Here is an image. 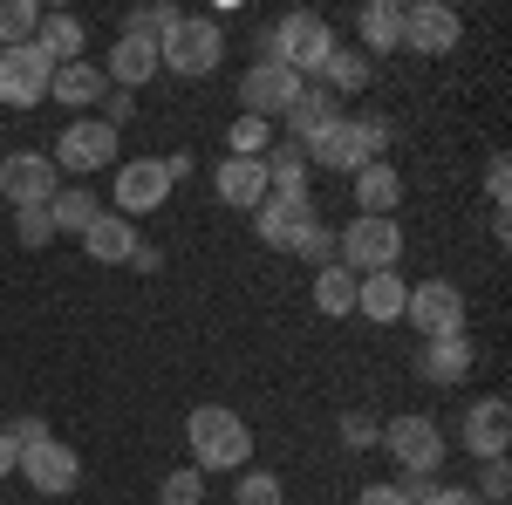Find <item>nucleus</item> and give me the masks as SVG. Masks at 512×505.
<instances>
[{"mask_svg":"<svg viewBox=\"0 0 512 505\" xmlns=\"http://www.w3.org/2000/svg\"><path fill=\"white\" fill-rule=\"evenodd\" d=\"M301 89H308V82L294 76V69H280V62H267V55H260V62L239 76V103H246V117L267 123V117H287V110L301 103Z\"/></svg>","mask_w":512,"mask_h":505,"instance_id":"9b49d317","label":"nucleus"},{"mask_svg":"<svg viewBox=\"0 0 512 505\" xmlns=\"http://www.w3.org/2000/svg\"><path fill=\"white\" fill-rule=\"evenodd\" d=\"M14 239H21L28 253H41V246L55 239V219H48V205H21V212H14Z\"/></svg>","mask_w":512,"mask_h":505,"instance_id":"c9c22d12","label":"nucleus"},{"mask_svg":"<svg viewBox=\"0 0 512 505\" xmlns=\"http://www.w3.org/2000/svg\"><path fill=\"white\" fill-rule=\"evenodd\" d=\"M267 151H274V130L260 117H239L233 137H226V157H267Z\"/></svg>","mask_w":512,"mask_h":505,"instance_id":"f704fd0d","label":"nucleus"},{"mask_svg":"<svg viewBox=\"0 0 512 505\" xmlns=\"http://www.w3.org/2000/svg\"><path fill=\"white\" fill-rule=\"evenodd\" d=\"M294 253H301V260H308V267H335V233H328V226H321V219H315V226H308V233H301V239H294Z\"/></svg>","mask_w":512,"mask_h":505,"instance_id":"4c0bfd02","label":"nucleus"},{"mask_svg":"<svg viewBox=\"0 0 512 505\" xmlns=\"http://www.w3.org/2000/svg\"><path fill=\"white\" fill-rule=\"evenodd\" d=\"M192 171H198V157H192V151H171V157H164V178H171V185H185Z\"/></svg>","mask_w":512,"mask_h":505,"instance_id":"c03bdc74","label":"nucleus"},{"mask_svg":"<svg viewBox=\"0 0 512 505\" xmlns=\"http://www.w3.org/2000/svg\"><path fill=\"white\" fill-rule=\"evenodd\" d=\"M205 499V471L198 465H178V471H164V485H158V505H198Z\"/></svg>","mask_w":512,"mask_h":505,"instance_id":"72a5a7b5","label":"nucleus"},{"mask_svg":"<svg viewBox=\"0 0 512 505\" xmlns=\"http://www.w3.org/2000/svg\"><path fill=\"white\" fill-rule=\"evenodd\" d=\"M48 157H55L62 185H69V178H76V185H89L96 171H117V164H123V137L103 117H76L62 137H55V151H48Z\"/></svg>","mask_w":512,"mask_h":505,"instance_id":"20e7f679","label":"nucleus"},{"mask_svg":"<svg viewBox=\"0 0 512 505\" xmlns=\"http://www.w3.org/2000/svg\"><path fill=\"white\" fill-rule=\"evenodd\" d=\"M355 505H417V499H410V485H403V478H376V485H362V492H355Z\"/></svg>","mask_w":512,"mask_h":505,"instance_id":"79ce46f5","label":"nucleus"},{"mask_svg":"<svg viewBox=\"0 0 512 505\" xmlns=\"http://www.w3.org/2000/svg\"><path fill=\"white\" fill-rule=\"evenodd\" d=\"M35 28H41V7H35V0H0V48L35 41Z\"/></svg>","mask_w":512,"mask_h":505,"instance_id":"2f4dec72","label":"nucleus"},{"mask_svg":"<svg viewBox=\"0 0 512 505\" xmlns=\"http://www.w3.org/2000/svg\"><path fill=\"white\" fill-rule=\"evenodd\" d=\"M403 321L424 335V342H444V335H465V294L451 280H417L410 301H403Z\"/></svg>","mask_w":512,"mask_h":505,"instance_id":"9d476101","label":"nucleus"},{"mask_svg":"<svg viewBox=\"0 0 512 505\" xmlns=\"http://www.w3.org/2000/svg\"><path fill=\"white\" fill-rule=\"evenodd\" d=\"M349 192H355V219H396V205H403V171L396 164H362L349 178Z\"/></svg>","mask_w":512,"mask_h":505,"instance_id":"a211bd4d","label":"nucleus"},{"mask_svg":"<svg viewBox=\"0 0 512 505\" xmlns=\"http://www.w3.org/2000/svg\"><path fill=\"white\" fill-rule=\"evenodd\" d=\"M403 301H410V280H403V273H362V280H355V314L376 321V328L403 321Z\"/></svg>","mask_w":512,"mask_h":505,"instance_id":"aec40b11","label":"nucleus"},{"mask_svg":"<svg viewBox=\"0 0 512 505\" xmlns=\"http://www.w3.org/2000/svg\"><path fill=\"white\" fill-rule=\"evenodd\" d=\"M212 192H219V205H233V212H260L267 205V164L260 157H219L212 164Z\"/></svg>","mask_w":512,"mask_h":505,"instance_id":"f3484780","label":"nucleus"},{"mask_svg":"<svg viewBox=\"0 0 512 505\" xmlns=\"http://www.w3.org/2000/svg\"><path fill=\"white\" fill-rule=\"evenodd\" d=\"M48 219H55V239L62 233H89V226H96V219H103V198L89 192V185H62V192L48 198Z\"/></svg>","mask_w":512,"mask_h":505,"instance_id":"393cba45","label":"nucleus"},{"mask_svg":"<svg viewBox=\"0 0 512 505\" xmlns=\"http://www.w3.org/2000/svg\"><path fill=\"white\" fill-rule=\"evenodd\" d=\"M260 164H267V192L308 198V151H301V144H287V137H280V144L260 157Z\"/></svg>","mask_w":512,"mask_h":505,"instance_id":"c85d7f7f","label":"nucleus"},{"mask_svg":"<svg viewBox=\"0 0 512 505\" xmlns=\"http://www.w3.org/2000/svg\"><path fill=\"white\" fill-rule=\"evenodd\" d=\"M48 82H55V62L41 55L35 41L0 48V117H7V110H35V103H48Z\"/></svg>","mask_w":512,"mask_h":505,"instance_id":"6e6552de","label":"nucleus"},{"mask_svg":"<svg viewBox=\"0 0 512 505\" xmlns=\"http://www.w3.org/2000/svg\"><path fill=\"white\" fill-rule=\"evenodd\" d=\"M355 48H362V55H369V62H376V55H396V48H403V0H369V7H362V14H355Z\"/></svg>","mask_w":512,"mask_h":505,"instance_id":"412c9836","label":"nucleus"},{"mask_svg":"<svg viewBox=\"0 0 512 505\" xmlns=\"http://www.w3.org/2000/svg\"><path fill=\"white\" fill-rule=\"evenodd\" d=\"M335 117H342V110H335V96H328L321 82H308V89H301V103L287 110V144H308V137H321Z\"/></svg>","mask_w":512,"mask_h":505,"instance_id":"bb28decb","label":"nucleus"},{"mask_svg":"<svg viewBox=\"0 0 512 505\" xmlns=\"http://www.w3.org/2000/svg\"><path fill=\"white\" fill-rule=\"evenodd\" d=\"M321 212H315V198H280L267 192V205L253 212V233H260V246H274V253H294V239L315 226Z\"/></svg>","mask_w":512,"mask_h":505,"instance_id":"dca6fc26","label":"nucleus"},{"mask_svg":"<svg viewBox=\"0 0 512 505\" xmlns=\"http://www.w3.org/2000/svg\"><path fill=\"white\" fill-rule=\"evenodd\" d=\"M185 444H192L198 471H246L253 465V430L226 403H198L192 417H185Z\"/></svg>","mask_w":512,"mask_h":505,"instance_id":"f257e3e1","label":"nucleus"},{"mask_svg":"<svg viewBox=\"0 0 512 505\" xmlns=\"http://www.w3.org/2000/svg\"><path fill=\"white\" fill-rule=\"evenodd\" d=\"M342 444H349V451H376V444H383V424L362 417V410H349V417H342Z\"/></svg>","mask_w":512,"mask_h":505,"instance_id":"ea45409f","label":"nucleus"},{"mask_svg":"<svg viewBox=\"0 0 512 505\" xmlns=\"http://www.w3.org/2000/svg\"><path fill=\"white\" fill-rule=\"evenodd\" d=\"M472 492H478L485 505H506V499H512V465H506V458H485V465H478V485H472Z\"/></svg>","mask_w":512,"mask_h":505,"instance_id":"e433bc0d","label":"nucleus"},{"mask_svg":"<svg viewBox=\"0 0 512 505\" xmlns=\"http://www.w3.org/2000/svg\"><path fill=\"white\" fill-rule=\"evenodd\" d=\"M472 335H444V342H424V355H417V369H424V383H465L472 376Z\"/></svg>","mask_w":512,"mask_h":505,"instance_id":"b1692460","label":"nucleus"},{"mask_svg":"<svg viewBox=\"0 0 512 505\" xmlns=\"http://www.w3.org/2000/svg\"><path fill=\"white\" fill-rule=\"evenodd\" d=\"M383 144H390V123L383 117H335L321 137H308L301 151H308V171H342V178H355L362 164H376L383 157Z\"/></svg>","mask_w":512,"mask_h":505,"instance_id":"f03ea898","label":"nucleus"},{"mask_svg":"<svg viewBox=\"0 0 512 505\" xmlns=\"http://www.w3.org/2000/svg\"><path fill=\"white\" fill-rule=\"evenodd\" d=\"M458 444L472 451L478 465L485 458H506V444H512V403L506 396H478L472 410H465V424H458Z\"/></svg>","mask_w":512,"mask_h":505,"instance_id":"2eb2a0df","label":"nucleus"},{"mask_svg":"<svg viewBox=\"0 0 512 505\" xmlns=\"http://www.w3.org/2000/svg\"><path fill=\"white\" fill-rule=\"evenodd\" d=\"M48 96L55 103H69V110H103V96H110V76H103V62H69V69H55L48 82Z\"/></svg>","mask_w":512,"mask_h":505,"instance_id":"4be33fe9","label":"nucleus"},{"mask_svg":"<svg viewBox=\"0 0 512 505\" xmlns=\"http://www.w3.org/2000/svg\"><path fill=\"white\" fill-rule=\"evenodd\" d=\"M117 219H144V212H158L164 198H171V178H164V157H123L117 164Z\"/></svg>","mask_w":512,"mask_h":505,"instance_id":"ddd939ff","label":"nucleus"},{"mask_svg":"<svg viewBox=\"0 0 512 505\" xmlns=\"http://www.w3.org/2000/svg\"><path fill=\"white\" fill-rule=\"evenodd\" d=\"M62 192V171H55V157L48 151H14L0 157V198L21 212V205H48V198Z\"/></svg>","mask_w":512,"mask_h":505,"instance_id":"f8f14e48","label":"nucleus"},{"mask_svg":"<svg viewBox=\"0 0 512 505\" xmlns=\"http://www.w3.org/2000/svg\"><path fill=\"white\" fill-rule=\"evenodd\" d=\"M403 260V226L396 219H349L335 233V267H349L355 280L362 273H396Z\"/></svg>","mask_w":512,"mask_h":505,"instance_id":"423d86ee","label":"nucleus"},{"mask_svg":"<svg viewBox=\"0 0 512 505\" xmlns=\"http://www.w3.org/2000/svg\"><path fill=\"white\" fill-rule=\"evenodd\" d=\"M383 451L396 458V471H403V485H424V478H437V465H444V430L431 424V417H390L383 424Z\"/></svg>","mask_w":512,"mask_h":505,"instance_id":"0eeeda50","label":"nucleus"},{"mask_svg":"<svg viewBox=\"0 0 512 505\" xmlns=\"http://www.w3.org/2000/svg\"><path fill=\"white\" fill-rule=\"evenodd\" d=\"M328 55H335V28H328L321 14H280L274 35H267V62L294 69L301 82L321 76V69H328Z\"/></svg>","mask_w":512,"mask_h":505,"instance_id":"39448f33","label":"nucleus"},{"mask_svg":"<svg viewBox=\"0 0 512 505\" xmlns=\"http://www.w3.org/2000/svg\"><path fill=\"white\" fill-rule=\"evenodd\" d=\"M219 62H226V28L212 21V14H178V28L158 41V69L164 76H219Z\"/></svg>","mask_w":512,"mask_h":505,"instance_id":"7ed1b4c3","label":"nucleus"},{"mask_svg":"<svg viewBox=\"0 0 512 505\" xmlns=\"http://www.w3.org/2000/svg\"><path fill=\"white\" fill-rule=\"evenodd\" d=\"M130 117H137V96H130V89H110V96H103V123H110V130H123Z\"/></svg>","mask_w":512,"mask_h":505,"instance_id":"37998d69","label":"nucleus"},{"mask_svg":"<svg viewBox=\"0 0 512 505\" xmlns=\"http://www.w3.org/2000/svg\"><path fill=\"white\" fill-rule=\"evenodd\" d=\"M485 192H492V219H506V198H512V157H492V164H485Z\"/></svg>","mask_w":512,"mask_h":505,"instance_id":"a19ab883","label":"nucleus"},{"mask_svg":"<svg viewBox=\"0 0 512 505\" xmlns=\"http://www.w3.org/2000/svg\"><path fill=\"white\" fill-rule=\"evenodd\" d=\"M41 417H14V424H0V478H14L21 471V451H28V437H41Z\"/></svg>","mask_w":512,"mask_h":505,"instance_id":"473e14b6","label":"nucleus"},{"mask_svg":"<svg viewBox=\"0 0 512 505\" xmlns=\"http://www.w3.org/2000/svg\"><path fill=\"white\" fill-rule=\"evenodd\" d=\"M239 485H233V505H287V485H280L274 471H260V465H246L233 471Z\"/></svg>","mask_w":512,"mask_h":505,"instance_id":"7c9ffc66","label":"nucleus"},{"mask_svg":"<svg viewBox=\"0 0 512 505\" xmlns=\"http://www.w3.org/2000/svg\"><path fill=\"white\" fill-rule=\"evenodd\" d=\"M315 308L328 314V321L355 314V273H349V267H321V273H315Z\"/></svg>","mask_w":512,"mask_h":505,"instance_id":"c756f323","label":"nucleus"},{"mask_svg":"<svg viewBox=\"0 0 512 505\" xmlns=\"http://www.w3.org/2000/svg\"><path fill=\"white\" fill-rule=\"evenodd\" d=\"M315 82L328 89V96H355V89L376 82V62H369L362 48H342V41H335V55H328V69H321Z\"/></svg>","mask_w":512,"mask_h":505,"instance_id":"cd10ccee","label":"nucleus"},{"mask_svg":"<svg viewBox=\"0 0 512 505\" xmlns=\"http://www.w3.org/2000/svg\"><path fill=\"white\" fill-rule=\"evenodd\" d=\"M0 130H7V117H0Z\"/></svg>","mask_w":512,"mask_h":505,"instance_id":"a18cd8bd","label":"nucleus"},{"mask_svg":"<svg viewBox=\"0 0 512 505\" xmlns=\"http://www.w3.org/2000/svg\"><path fill=\"white\" fill-rule=\"evenodd\" d=\"M21 478H28V492H41V499H69L82 485V458L62 444V437H28V451H21Z\"/></svg>","mask_w":512,"mask_h":505,"instance_id":"1a4fd4ad","label":"nucleus"},{"mask_svg":"<svg viewBox=\"0 0 512 505\" xmlns=\"http://www.w3.org/2000/svg\"><path fill=\"white\" fill-rule=\"evenodd\" d=\"M103 76H110V89H144V82H158V41H137V35H117V48H110V62H103Z\"/></svg>","mask_w":512,"mask_h":505,"instance_id":"6ab92c4d","label":"nucleus"},{"mask_svg":"<svg viewBox=\"0 0 512 505\" xmlns=\"http://www.w3.org/2000/svg\"><path fill=\"white\" fill-rule=\"evenodd\" d=\"M458 41H465L458 7H444V0H417V7H403V48H410V55H451Z\"/></svg>","mask_w":512,"mask_h":505,"instance_id":"4468645a","label":"nucleus"},{"mask_svg":"<svg viewBox=\"0 0 512 505\" xmlns=\"http://www.w3.org/2000/svg\"><path fill=\"white\" fill-rule=\"evenodd\" d=\"M137 246H144L137 226L117 219V212H103V219L82 233V253H89V260H103V267H130V260H137Z\"/></svg>","mask_w":512,"mask_h":505,"instance_id":"5701e85b","label":"nucleus"},{"mask_svg":"<svg viewBox=\"0 0 512 505\" xmlns=\"http://www.w3.org/2000/svg\"><path fill=\"white\" fill-rule=\"evenodd\" d=\"M410 499H417V505H485V499L472 492V485H437V478L410 485Z\"/></svg>","mask_w":512,"mask_h":505,"instance_id":"58836bf2","label":"nucleus"},{"mask_svg":"<svg viewBox=\"0 0 512 505\" xmlns=\"http://www.w3.org/2000/svg\"><path fill=\"white\" fill-rule=\"evenodd\" d=\"M35 48L48 55V62H55V69H69V62H82V48H89V35H82V21H76V14H41Z\"/></svg>","mask_w":512,"mask_h":505,"instance_id":"a878e982","label":"nucleus"}]
</instances>
